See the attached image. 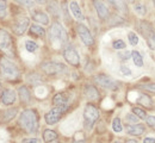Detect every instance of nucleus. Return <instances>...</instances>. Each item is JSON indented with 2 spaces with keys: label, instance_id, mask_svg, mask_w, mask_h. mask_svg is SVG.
Instances as JSON below:
<instances>
[{
  "label": "nucleus",
  "instance_id": "40",
  "mask_svg": "<svg viewBox=\"0 0 155 143\" xmlns=\"http://www.w3.org/2000/svg\"><path fill=\"white\" fill-rule=\"evenodd\" d=\"M125 118H127V121H128V122H130V123H136L137 121H138V118L136 117L135 113H128Z\"/></svg>",
  "mask_w": 155,
  "mask_h": 143
},
{
  "label": "nucleus",
  "instance_id": "47",
  "mask_svg": "<svg viewBox=\"0 0 155 143\" xmlns=\"http://www.w3.org/2000/svg\"><path fill=\"white\" fill-rule=\"evenodd\" d=\"M128 1H129V2H134L135 0H128Z\"/></svg>",
  "mask_w": 155,
  "mask_h": 143
},
{
  "label": "nucleus",
  "instance_id": "10",
  "mask_svg": "<svg viewBox=\"0 0 155 143\" xmlns=\"http://www.w3.org/2000/svg\"><path fill=\"white\" fill-rule=\"evenodd\" d=\"M141 31L143 37L146 38L148 47L150 48V50H155V30L152 28V25L149 23L142 21L141 23Z\"/></svg>",
  "mask_w": 155,
  "mask_h": 143
},
{
  "label": "nucleus",
  "instance_id": "18",
  "mask_svg": "<svg viewBox=\"0 0 155 143\" xmlns=\"http://www.w3.org/2000/svg\"><path fill=\"white\" fill-rule=\"evenodd\" d=\"M32 19L35 21H37L42 25H48L49 24V17L45 12L39 11V10H35L32 12Z\"/></svg>",
  "mask_w": 155,
  "mask_h": 143
},
{
  "label": "nucleus",
  "instance_id": "30",
  "mask_svg": "<svg viewBox=\"0 0 155 143\" xmlns=\"http://www.w3.org/2000/svg\"><path fill=\"white\" fill-rule=\"evenodd\" d=\"M134 10H135V12L138 15V16H146V13H147V8H146V6L143 5V4H141V2H138V4H135V6H134Z\"/></svg>",
  "mask_w": 155,
  "mask_h": 143
},
{
  "label": "nucleus",
  "instance_id": "27",
  "mask_svg": "<svg viewBox=\"0 0 155 143\" xmlns=\"http://www.w3.org/2000/svg\"><path fill=\"white\" fill-rule=\"evenodd\" d=\"M131 59H133V62L135 63L136 67H138V68H141V67H143V64H144V62H143V57H142V55L138 53V51H131Z\"/></svg>",
  "mask_w": 155,
  "mask_h": 143
},
{
  "label": "nucleus",
  "instance_id": "33",
  "mask_svg": "<svg viewBox=\"0 0 155 143\" xmlns=\"http://www.w3.org/2000/svg\"><path fill=\"white\" fill-rule=\"evenodd\" d=\"M128 41L130 43V45H137L138 44V41H140V38H138V36L136 35L134 31H130L129 34H128Z\"/></svg>",
  "mask_w": 155,
  "mask_h": 143
},
{
  "label": "nucleus",
  "instance_id": "37",
  "mask_svg": "<svg viewBox=\"0 0 155 143\" xmlns=\"http://www.w3.org/2000/svg\"><path fill=\"white\" fill-rule=\"evenodd\" d=\"M141 88L150 92V93H155V82H149V83H142L140 86Z\"/></svg>",
  "mask_w": 155,
  "mask_h": 143
},
{
  "label": "nucleus",
  "instance_id": "26",
  "mask_svg": "<svg viewBox=\"0 0 155 143\" xmlns=\"http://www.w3.org/2000/svg\"><path fill=\"white\" fill-rule=\"evenodd\" d=\"M56 138H58V134L54 130H50V129L44 130V132H43V141L44 142L50 143L53 141H55Z\"/></svg>",
  "mask_w": 155,
  "mask_h": 143
},
{
  "label": "nucleus",
  "instance_id": "20",
  "mask_svg": "<svg viewBox=\"0 0 155 143\" xmlns=\"http://www.w3.org/2000/svg\"><path fill=\"white\" fill-rule=\"evenodd\" d=\"M69 11L73 15V17L78 19V21H84V15H82V11L79 6L77 1H71L69 2Z\"/></svg>",
  "mask_w": 155,
  "mask_h": 143
},
{
  "label": "nucleus",
  "instance_id": "31",
  "mask_svg": "<svg viewBox=\"0 0 155 143\" xmlns=\"http://www.w3.org/2000/svg\"><path fill=\"white\" fill-rule=\"evenodd\" d=\"M125 47H127L125 42L123 41V40H120V38H117V40L112 42V48L116 49V50H124Z\"/></svg>",
  "mask_w": 155,
  "mask_h": 143
},
{
  "label": "nucleus",
  "instance_id": "6",
  "mask_svg": "<svg viewBox=\"0 0 155 143\" xmlns=\"http://www.w3.org/2000/svg\"><path fill=\"white\" fill-rule=\"evenodd\" d=\"M68 110H69V105H67V106H55V107H53V109L45 115V117H44L45 123H47L48 125H54V124H56V123L63 117V115H64Z\"/></svg>",
  "mask_w": 155,
  "mask_h": 143
},
{
  "label": "nucleus",
  "instance_id": "5",
  "mask_svg": "<svg viewBox=\"0 0 155 143\" xmlns=\"http://www.w3.org/2000/svg\"><path fill=\"white\" fill-rule=\"evenodd\" d=\"M84 122H85V126L87 129H92V126L94 125V123L98 121L99 118V111L98 109L92 105V104H87L84 109Z\"/></svg>",
  "mask_w": 155,
  "mask_h": 143
},
{
  "label": "nucleus",
  "instance_id": "24",
  "mask_svg": "<svg viewBox=\"0 0 155 143\" xmlns=\"http://www.w3.org/2000/svg\"><path fill=\"white\" fill-rule=\"evenodd\" d=\"M111 6H114L118 12L120 13H127L128 12V6H127V2L125 0H107Z\"/></svg>",
  "mask_w": 155,
  "mask_h": 143
},
{
  "label": "nucleus",
  "instance_id": "43",
  "mask_svg": "<svg viewBox=\"0 0 155 143\" xmlns=\"http://www.w3.org/2000/svg\"><path fill=\"white\" fill-rule=\"evenodd\" d=\"M36 2H38V4H44V2H47L48 0H35Z\"/></svg>",
  "mask_w": 155,
  "mask_h": 143
},
{
  "label": "nucleus",
  "instance_id": "35",
  "mask_svg": "<svg viewBox=\"0 0 155 143\" xmlns=\"http://www.w3.org/2000/svg\"><path fill=\"white\" fill-rule=\"evenodd\" d=\"M16 2H18L19 5L26 7V8H32L35 5V0H15Z\"/></svg>",
  "mask_w": 155,
  "mask_h": 143
},
{
  "label": "nucleus",
  "instance_id": "29",
  "mask_svg": "<svg viewBox=\"0 0 155 143\" xmlns=\"http://www.w3.org/2000/svg\"><path fill=\"white\" fill-rule=\"evenodd\" d=\"M133 113H135L136 117H137L138 119H146V118H147V112H146V110L142 109V107H134V109H133Z\"/></svg>",
  "mask_w": 155,
  "mask_h": 143
},
{
  "label": "nucleus",
  "instance_id": "7",
  "mask_svg": "<svg viewBox=\"0 0 155 143\" xmlns=\"http://www.w3.org/2000/svg\"><path fill=\"white\" fill-rule=\"evenodd\" d=\"M94 83L105 88V89H110V91H117L120 87V83L115 80L114 78L105 75V74H99L97 76H94Z\"/></svg>",
  "mask_w": 155,
  "mask_h": 143
},
{
  "label": "nucleus",
  "instance_id": "8",
  "mask_svg": "<svg viewBox=\"0 0 155 143\" xmlns=\"http://www.w3.org/2000/svg\"><path fill=\"white\" fill-rule=\"evenodd\" d=\"M77 32H78V36H79L80 40H81V42H82L86 47L90 48V47H93V45H94V38H93V36H92L90 29H88L86 25H84V24H81V23L77 24Z\"/></svg>",
  "mask_w": 155,
  "mask_h": 143
},
{
  "label": "nucleus",
  "instance_id": "17",
  "mask_svg": "<svg viewBox=\"0 0 155 143\" xmlns=\"http://www.w3.org/2000/svg\"><path fill=\"white\" fill-rule=\"evenodd\" d=\"M53 104L55 106H67V105H69V96L64 92L58 93L53 98Z\"/></svg>",
  "mask_w": 155,
  "mask_h": 143
},
{
  "label": "nucleus",
  "instance_id": "19",
  "mask_svg": "<svg viewBox=\"0 0 155 143\" xmlns=\"http://www.w3.org/2000/svg\"><path fill=\"white\" fill-rule=\"evenodd\" d=\"M84 93L88 100H96L99 98L98 89L96 88V86H92V85H86L84 88Z\"/></svg>",
  "mask_w": 155,
  "mask_h": 143
},
{
  "label": "nucleus",
  "instance_id": "23",
  "mask_svg": "<svg viewBox=\"0 0 155 143\" xmlns=\"http://www.w3.org/2000/svg\"><path fill=\"white\" fill-rule=\"evenodd\" d=\"M29 30H30V35L31 36H35V37H38V38H44L45 37V29L42 25L32 24Z\"/></svg>",
  "mask_w": 155,
  "mask_h": 143
},
{
  "label": "nucleus",
  "instance_id": "50",
  "mask_svg": "<svg viewBox=\"0 0 155 143\" xmlns=\"http://www.w3.org/2000/svg\"><path fill=\"white\" fill-rule=\"evenodd\" d=\"M0 87H1V83H0Z\"/></svg>",
  "mask_w": 155,
  "mask_h": 143
},
{
  "label": "nucleus",
  "instance_id": "21",
  "mask_svg": "<svg viewBox=\"0 0 155 143\" xmlns=\"http://www.w3.org/2000/svg\"><path fill=\"white\" fill-rule=\"evenodd\" d=\"M136 102H138L140 105L147 107V109H152V107H153V99H152L148 94H146V93H140V94H137Z\"/></svg>",
  "mask_w": 155,
  "mask_h": 143
},
{
  "label": "nucleus",
  "instance_id": "16",
  "mask_svg": "<svg viewBox=\"0 0 155 143\" xmlns=\"http://www.w3.org/2000/svg\"><path fill=\"white\" fill-rule=\"evenodd\" d=\"M17 113H18V109H17V107H11V109H7V110L2 111L0 123H1V124H5V123L11 122V121L16 117Z\"/></svg>",
  "mask_w": 155,
  "mask_h": 143
},
{
  "label": "nucleus",
  "instance_id": "45",
  "mask_svg": "<svg viewBox=\"0 0 155 143\" xmlns=\"http://www.w3.org/2000/svg\"><path fill=\"white\" fill-rule=\"evenodd\" d=\"M127 143H137V141H135V140H128Z\"/></svg>",
  "mask_w": 155,
  "mask_h": 143
},
{
  "label": "nucleus",
  "instance_id": "44",
  "mask_svg": "<svg viewBox=\"0 0 155 143\" xmlns=\"http://www.w3.org/2000/svg\"><path fill=\"white\" fill-rule=\"evenodd\" d=\"M73 143H85V141H84V138L82 140H75Z\"/></svg>",
  "mask_w": 155,
  "mask_h": 143
},
{
  "label": "nucleus",
  "instance_id": "2",
  "mask_svg": "<svg viewBox=\"0 0 155 143\" xmlns=\"http://www.w3.org/2000/svg\"><path fill=\"white\" fill-rule=\"evenodd\" d=\"M49 38H50V44L53 45L54 49H60L67 45L68 35L61 23L54 21L51 24V28L49 30Z\"/></svg>",
  "mask_w": 155,
  "mask_h": 143
},
{
  "label": "nucleus",
  "instance_id": "49",
  "mask_svg": "<svg viewBox=\"0 0 155 143\" xmlns=\"http://www.w3.org/2000/svg\"><path fill=\"white\" fill-rule=\"evenodd\" d=\"M153 4H154V6H155V0H153Z\"/></svg>",
  "mask_w": 155,
  "mask_h": 143
},
{
  "label": "nucleus",
  "instance_id": "11",
  "mask_svg": "<svg viewBox=\"0 0 155 143\" xmlns=\"http://www.w3.org/2000/svg\"><path fill=\"white\" fill-rule=\"evenodd\" d=\"M63 57L73 67H79L80 66V56L78 54L77 49L72 45H66L63 49Z\"/></svg>",
  "mask_w": 155,
  "mask_h": 143
},
{
  "label": "nucleus",
  "instance_id": "3",
  "mask_svg": "<svg viewBox=\"0 0 155 143\" xmlns=\"http://www.w3.org/2000/svg\"><path fill=\"white\" fill-rule=\"evenodd\" d=\"M0 74L4 79H6L8 81H17L20 78L18 66L7 57L0 59Z\"/></svg>",
  "mask_w": 155,
  "mask_h": 143
},
{
  "label": "nucleus",
  "instance_id": "28",
  "mask_svg": "<svg viewBox=\"0 0 155 143\" xmlns=\"http://www.w3.org/2000/svg\"><path fill=\"white\" fill-rule=\"evenodd\" d=\"M25 49H26V51H29V53H35V51H37L38 50V44L36 43L35 41H25Z\"/></svg>",
  "mask_w": 155,
  "mask_h": 143
},
{
  "label": "nucleus",
  "instance_id": "4",
  "mask_svg": "<svg viewBox=\"0 0 155 143\" xmlns=\"http://www.w3.org/2000/svg\"><path fill=\"white\" fill-rule=\"evenodd\" d=\"M41 69L44 74H47L49 76H56V75H62V74L67 73L66 64L56 61H48L42 63Z\"/></svg>",
  "mask_w": 155,
  "mask_h": 143
},
{
  "label": "nucleus",
  "instance_id": "36",
  "mask_svg": "<svg viewBox=\"0 0 155 143\" xmlns=\"http://www.w3.org/2000/svg\"><path fill=\"white\" fill-rule=\"evenodd\" d=\"M118 57L120 61H128L130 57H131V51H128V50H123L118 54Z\"/></svg>",
  "mask_w": 155,
  "mask_h": 143
},
{
  "label": "nucleus",
  "instance_id": "46",
  "mask_svg": "<svg viewBox=\"0 0 155 143\" xmlns=\"http://www.w3.org/2000/svg\"><path fill=\"white\" fill-rule=\"evenodd\" d=\"M50 143H60V142H58V141H56V140H55V141H53V142H50Z\"/></svg>",
  "mask_w": 155,
  "mask_h": 143
},
{
  "label": "nucleus",
  "instance_id": "14",
  "mask_svg": "<svg viewBox=\"0 0 155 143\" xmlns=\"http://www.w3.org/2000/svg\"><path fill=\"white\" fill-rule=\"evenodd\" d=\"M17 99V96H16V92L11 88H5L2 92H1V96H0V102H2L4 105H12L15 104Z\"/></svg>",
  "mask_w": 155,
  "mask_h": 143
},
{
  "label": "nucleus",
  "instance_id": "48",
  "mask_svg": "<svg viewBox=\"0 0 155 143\" xmlns=\"http://www.w3.org/2000/svg\"><path fill=\"white\" fill-rule=\"evenodd\" d=\"M114 143H122V142H119V141H115Z\"/></svg>",
  "mask_w": 155,
  "mask_h": 143
},
{
  "label": "nucleus",
  "instance_id": "32",
  "mask_svg": "<svg viewBox=\"0 0 155 143\" xmlns=\"http://www.w3.org/2000/svg\"><path fill=\"white\" fill-rule=\"evenodd\" d=\"M112 129H114L115 132H122L123 131V125H122V122L118 117H116L112 121Z\"/></svg>",
  "mask_w": 155,
  "mask_h": 143
},
{
  "label": "nucleus",
  "instance_id": "9",
  "mask_svg": "<svg viewBox=\"0 0 155 143\" xmlns=\"http://www.w3.org/2000/svg\"><path fill=\"white\" fill-rule=\"evenodd\" d=\"M0 50H2L4 53H6L8 55L13 54V41H12V37L4 29H0Z\"/></svg>",
  "mask_w": 155,
  "mask_h": 143
},
{
  "label": "nucleus",
  "instance_id": "38",
  "mask_svg": "<svg viewBox=\"0 0 155 143\" xmlns=\"http://www.w3.org/2000/svg\"><path fill=\"white\" fill-rule=\"evenodd\" d=\"M6 1L5 0H0V18H4L6 16Z\"/></svg>",
  "mask_w": 155,
  "mask_h": 143
},
{
  "label": "nucleus",
  "instance_id": "13",
  "mask_svg": "<svg viewBox=\"0 0 155 143\" xmlns=\"http://www.w3.org/2000/svg\"><path fill=\"white\" fill-rule=\"evenodd\" d=\"M92 4L94 6V10L97 12L99 19L106 21L109 18V16H110V12H109V8L106 7V5L100 0H92Z\"/></svg>",
  "mask_w": 155,
  "mask_h": 143
},
{
  "label": "nucleus",
  "instance_id": "1",
  "mask_svg": "<svg viewBox=\"0 0 155 143\" xmlns=\"http://www.w3.org/2000/svg\"><path fill=\"white\" fill-rule=\"evenodd\" d=\"M20 128L25 130L29 134H36L38 131L39 124H38V115L37 111L34 109H26L24 110L19 116Z\"/></svg>",
  "mask_w": 155,
  "mask_h": 143
},
{
  "label": "nucleus",
  "instance_id": "42",
  "mask_svg": "<svg viewBox=\"0 0 155 143\" xmlns=\"http://www.w3.org/2000/svg\"><path fill=\"white\" fill-rule=\"evenodd\" d=\"M143 143H155V138L154 137H146L144 140H143Z\"/></svg>",
  "mask_w": 155,
  "mask_h": 143
},
{
  "label": "nucleus",
  "instance_id": "41",
  "mask_svg": "<svg viewBox=\"0 0 155 143\" xmlns=\"http://www.w3.org/2000/svg\"><path fill=\"white\" fill-rule=\"evenodd\" d=\"M21 143H42L39 138H23Z\"/></svg>",
  "mask_w": 155,
  "mask_h": 143
},
{
  "label": "nucleus",
  "instance_id": "22",
  "mask_svg": "<svg viewBox=\"0 0 155 143\" xmlns=\"http://www.w3.org/2000/svg\"><path fill=\"white\" fill-rule=\"evenodd\" d=\"M18 96H19L20 102L23 104H29L31 100V93L26 86H20L18 88Z\"/></svg>",
  "mask_w": 155,
  "mask_h": 143
},
{
  "label": "nucleus",
  "instance_id": "25",
  "mask_svg": "<svg viewBox=\"0 0 155 143\" xmlns=\"http://www.w3.org/2000/svg\"><path fill=\"white\" fill-rule=\"evenodd\" d=\"M48 11H49V13H50L53 17H55V18H60V16H61V10H60L58 2H56L55 0H51V1L48 4Z\"/></svg>",
  "mask_w": 155,
  "mask_h": 143
},
{
  "label": "nucleus",
  "instance_id": "34",
  "mask_svg": "<svg viewBox=\"0 0 155 143\" xmlns=\"http://www.w3.org/2000/svg\"><path fill=\"white\" fill-rule=\"evenodd\" d=\"M118 72H119V74L122 75V76H131V70H130V68L129 67H127V66H124V64H122V66H119V68H118Z\"/></svg>",
  "mask_w": 155,
  "mask_h": 143
},
{
  "label": "nucleus",
  "instance_id": "12",
  "mask_svg": "<svg viewBox=\"0 0 155 143\" xmlns=\"http://www.w3.org/2000/svg\"><path fill=\"white\" fill-rule=\"evenodd\" d=\"M29 26H30V18L29 17H20L19 19H17V21L15 23V25H13V32L16 34V35H24L25 34V31L29 29Z\"/></svg>",
  "mask_w": 155,
  "mask_h": 143
},
{
  "label": "nucleus",
  "instance_id": "39",
  "mask_svg": "<svg viewBox=\"0 0 155 143\" xmlns=\"http://www.w3.org/2000/svg\"><path fill=\"white\" fill-rule=\"evenodd\" d=\"M146 123H147V125L148 126H150V128H155V116H147V118H146Z\"/></svg>",
  "mask_w": 155,
  "mask_h": 143
},
{
  "label": "nucleus",
  "instance_id": "15",
  "mask_svg": "<svg viewBox=\"0 0 155 143\" xmlns=\"http://www.w3.org/2000/svg\"><path fill=\"white\" fill-rule=\"evenodd\" d=\"M146 132V126L143 124H133L127 126V134L131 136H141Z\"/></svg>",
  "mask_w": 155,
  "mask_h": 143
}]
</instances>
